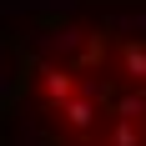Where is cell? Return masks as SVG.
<instances>
[{
  "mask_svg": "<svg viewBox=\"0 0 146 146\" xmlns=\"http://www.w3.org/2000/svg\"><path fill=\"white\" fill-rule=\"evenodd\" d=\"M121 66H126V76L146 81V45L141 40H121Z\"/></svg>",
  "mask_w": 146,
  "mask_h": 146,
  "instance_id": "277c9868",
  "label": "cell"
},
{
  "mask_svg": "<svg viewBox=\"0 0 146 146\" xmlns=\"http://www.w3.org/2000/svg\"><path fill=\"white\" fill-rule=\"evenodd\" d=\"M60 116H66L71 131H91V126H96V101H91V96H71V101L60 106Z\"/></svg>",
  "mask_w": 146,
  "mask_h": 146,
  "instance_id": "3957f363",
  "label": "cell"
},
{
  "mask_svg": "<svg viewBox=\"0 0 146 146\" xmlns=\"http://www.w3.org/2000/svg\"><path fill=\"white\" fill-rule=\"evenodd\" d=\"M40 91L50 106H66L76 96V71H66V66H40Z\"/></svg>",
  "mask_w": 146,
  "mask_h": 146,
  "instance_id": "6da1fadb",
  "label": "cell"
},
{
  "mask_svg": "<svg viewBox=\"0 0 146 146\" xmlns=\"http://www.w3.org/2000/svg\"><path fill=\"white\" fill-rule=\"evenodd\" d=\"M106 146H146V136L136 131V126H126V121H111V136H106Z\"/></svg>",
  "mask_w": 146,
  "mask_h": 146,
  "instance_id": "5b68a950",
  "label": "cell"
},
{
  "mask_svg": "<svg viewBox=\"0 0 146 146\" xmlns=\"http://www.w3.org/2000/svg\"><path fill=\"white\" fill-rule=\"evenodd\" d=\"M111 111H116V121H126V126L146 121V86L141 91H116V96H111Z\"/></svg>",
  "mask_w": 146,
  "mask_h": 146,
  "instance_id": "7a4b0ae2",
  "label": "cell"
},
{
  "mask_svg": "<svg viewBox=\"0 0 146 146\" xmlns=\"http://www.w3.org/2000/svg\"><path fill=\"white\" fill-rule=\"evenodd\" d=\"M101 146H106V141H101Z\"/></svg>",
  "mask_w": 146,
  "mask_h": 146,
  "instance_id": "8992f818",
  "label": "cell"
}]
</instances>
